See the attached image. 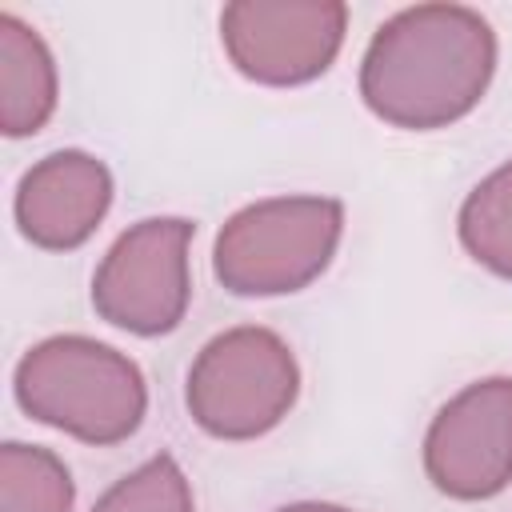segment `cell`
<instances>
[{
	"label": "cell",
	"mask_w": 512,
	"mask_h": 512,
	"mask_svg": "<svg viewBox=\"0 0 512 512\" xmlns=\"http://www.w3.org/2000/svg\"><path fill=\"white\" fill-rule=\"evenodd\" d=\"M496 72L492 24L460 4H416L372 36L360 64L364 104L412 132L468 116Z\"/></svg>",
	"instance_id": "cell-1"
},
{
	"label": "cell",
	"mask_w": 512,
	"mask_h": 512,
	"mask_svg": "<svg viewBox=\"0 0 512 512\" xmlns=\"http://www.w3.org/2000/svg\"><path fill=\"white\" fill-rule=\"evenodd\" d=\"M20 408L84 444L128 440L148 408L140 368L88 336H52L28 348L16 364Z\"/></svg>",
	"instance_id": "cell-2"
},
{
	"label": "cell",
	"mask_w": 512,
	"mask_h": 512,
	"mask_svg": "<svg viewBox=\"0 0 512 512\" xmlns=\"http://www.w3.org/2000/svg\"><path fill=\"white\" fill-rule=\"evenodd\" d=\"M344 208L328 196H276L240 208L216 236V280L236 296H284L308 288L332 260Z\"/></svg>",
	"instance_id": "cell-3"
},
{
	"label": "cell",
	"mask_w": 512,
	"mask_h": 512,
	"mask_svg": "<svg viewBox=\"0 0 512 512\" xmlns=\"http://www.w3.org/2000/svg\"><path fill=\"white\" fill-rule=\"evenodd\" d=\"M300 392L292 348L256 324L212 336L188 368V412L220 440H252L272 432Z\"/></svg>",
	"instance_id": "cell-4"
},
{
	"label": "cell",
	"mask_w": 512,
	"mask_h": 512,
	"mask_svg": "<svg viewBox=\"0 0 512 512\" xmlns=\"http://www.w3.org/2000/svg\"><path fill=\"white\" fill-rule=\"evenodd\" d=\"M188 240L192 224L180 216L132 224L92 276V308L132 336L172 332L184 320L192 296Z\"/></svg>",
	"instance_id": "cell-5"
},
{
	"label": "cell",
	"mask_w": 512,
	"mask_h": 512,
	"mask_svg": "<svg viewBox=\"0 0 512 512\" xmlns=\"http://www.w3.org/2000/svg\"><path fill=\"white\" fill-rule=\"evenodd\" d=\"M348 8L336 0H236L220 12L228 60L256 84H308L336 60Z\"/></svg>",
	"instance_id": "cell-6"
},
{
	"label": "cell",
	"mask_w": 512,
	"mask_h": 512,
	"mask_svg": "<svg viewBox=\"0 0 512 512\" xmlns=\"http://www.w3.org/2000/svg\"><path fill=\"white\" fill-rule=\"evenodd\" d=\"M428 480L452 500H488L512 484V380L456 392L424 436Z\"/></svg>",
	"instance_id": "cell-7"
},
{
	"label": "cell",
	"mask_w": 512,
	"mask_h": 512,
	"mask_svg": "<svg viewBox=\"0 0 512 512\" xmlns=\"http://www.w3.org/2000/svg\"><path fill=\"white\" fill-rule=\"evenodd\" d=\"M112 204L108 168L76 148L52 152L32 164L16 188V224L20 232L48 252L80 248Z\"/></svg>",
	"instance_id": "cell-8"
},
{
	"label": "cell",
	"mask_w": 512,
	"mask_h": 512,
	"mask_svg": "<svg viewBox=\"0 0 512 512\" xmlns=\"http://www.w3.org/2000/svg\"><path fill=\"white\" fill-rule=\"evenodd\" d=\"M56 112V64L36 28L0 12V128L32 136Z\"/></svg>",
	"instance_id": "cell-9"
},
{
	"label": "cell",
	"mask_w": 512,
	"mask_h": 512,
	"mask_svg": "<svg viewBox=\"0 0 512 512\" xmlns=\"http://www.w3.org/2000/svg\"><path fill=\"white\" fill-rule=\"evenodd\" d=\"M460 240L476 264L512 280V160L468 192L460 208Z\"/></svg>",
	"instance_id": "cell-10"
},
{
	"label": "cell",
	"mask_w": 512,
	"mask_h": 512,
	"mask_svg": "<svg viewBox=\"0 0 512 512\" xmlns=\"http://www.w3.org/2000/svg\"><path fill=\"white\" fill-rule=\"evenodd\" d=\"M72 476L48 448H0V512H72Z\"/></svg>",
	"instance_id": "cell-11"
},
{
	"label": "cell",
	"mask_w": 512,
	"mask_h": 512,
	"mask_svg": "<svg viewBox=\"0 0 512 512\" xmlns=\"http://www.w3.org/2000/svg\"><path fill=\"white\" fill-rule=\"evenodd\" d=\"M92 512H196V504L180 464L160 452L124 480H116Z\"/></svg>",
	"instance_id": "cell-12"
},
{
	"label": "cell",
	"mask_w": 512,
	"mask_h": 512,
	"mask_svg": "<svg viewBox=\"0 0 512 512\" xmlns=\"http://www.w3.org/2000/svg\"><path fill=\"white\" fill-rule=\"evenodd\" d=\"M276 512H348V508H340V504H316V500H308V504H288V508H276Z\"/></svg>",
	"instance_id": "cell-13"
}]
</instances>
